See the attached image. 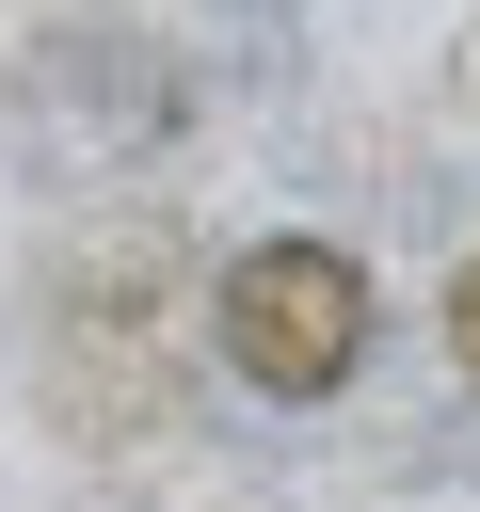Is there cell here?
I'll return each instance as SVG.
<instances>
[{
    "mask_svg": "<svg viewBox=\"0 0 480 512\" xmlns=\"http://www.w3.org/2000/svg\"><path fill=\"white\" fill-rule=\"evenodd\" d=\"M448 352H464V384H480V256L448 272Z\"/></svg>",
    "mask_w": 480,
    "mask_h": 512,
    "instance_id": "cell-2",
    "label": "cell"
},
{
    "mask_svg": "<svg viewBox=\"0 0 480 512\" xmlns=\"http://www.w3.org/2000/svg\"><path fill=\"white\" fill-rule=\"evenodd\" d=\"M224 352H240L256 400H336L352 352H368V272L336 240H256L224 272Z\"/></svg>",
    "mask_w": 480,
    "mask_h": 512,
    "instance_id": "cell-1",
    "label": "cell"
}]
</instances>
